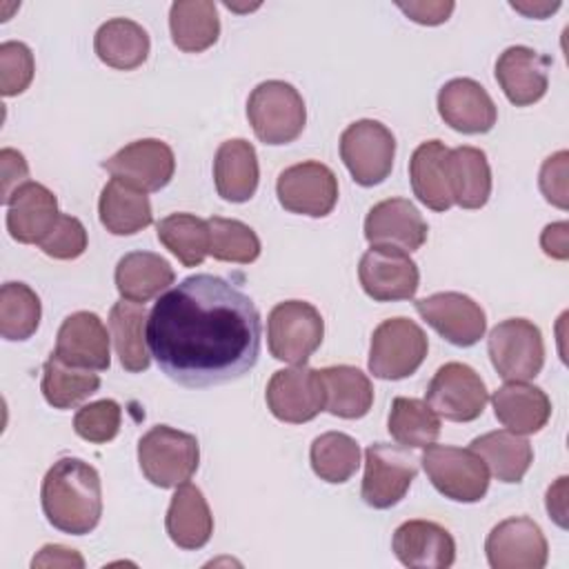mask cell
Returning <instances> with one entry per match:
<instances>
[{"instance_id": "6da1fadb", "label": "cell", "mask_w": 569, "mask_h": 569, "mask_svg": "<svg viewBox=\"0 0 569 569\" xmlns=\"http://www.w3.org/2000/svg\"><path fill=\"white\" fill-rule=\"evenodd\" d=\"M262 325L253 300L233 282L196 273L158 298L147 345L160 371L189 389L227 385L260 356Z\"/></svg>"}, {"instance_id": "7a4b0ae2", "label": "cell", "mask_w": 569, "mask_h": 569, "mask_svg": "<svg viewBox=\"0 0 569 569\" xmlns=\"http://www.w3.org/2000/svg\"><path fill=\"white\" fill-rule=\"evenodd\" d=\"M40 502L53 529L84 536L98 527L102 516L100 473L89 462L64 456L44 473Z\"/></svg>"}, {"instance_id": "3957f363", "label": "cell", "mask_w": 569, "mask_h": 569, "mask_svg": "<svg viewBox=\"0 0 569 569\" xmlns=\"http://www.w3.org/2000/svg\"><path fill=\"white\" fill-rule=\"evenodd\" d=\"M138 465L142 476L160 489L189 482L200 465L198 440L193 433L156 425L138 440Z\"/></svg>"}, {"instance_id": "277c9868", "label": "cell", "mask_w": 569, "mask_h": 569, "mask_svg": "<svg viewBox=\"0 0 569 569\" xmlns=\"http://www.w3.org/2000/svg\"><path fill=\"white\" fill-rule=\"evenodd\" d=\"M247 118L260 142L287 144L302 133L307 107L293 84L284 80H264L249 93Z\"/></svg>"}, {"instance_id": "5b68a950", "label": "cell", "mask_w": 569, "mask_h": 569, "mask_svg": "<svg viewBox=\"0 0 569 569\" xmlns=\"http://www.w3.org/2000/svg\"><path fill=\"white\" fill-rule=\"evenodd\" d=\"M420 462L436 491L453 502H478L489 489V469L473 449L433 442Z\"/></svg>"}, {"instance_id": "8992f818", "label": "cell", "mask_w": 569, "mask_h": 569, "mask_svg": "<svg viewBox=\"0 0 569 569\" xmlns=\"http://www.w3.org/2000/svg\"><path fill=\"white\" fill-rule=\"evenodd\" d=\"M325 320L307 300L278 302L267 318V345L276 360L307 365L322 345Z\"/></svg>"}, {"instance_id": "52a82bcc", "label": "cell", "mask_w": 569, "mask_h": 569, "mask_svg": "<svg viewBox=\"0 0 569 569\" xmlns=\"http://www.w3.org/2000/svg\"><path fill=\"white\" fill-rule=\"evenodd\" d=\"M429 351L427 333L409 318L382 320L369 345V371L380 380H402L418 371Z\"/></svg>"}, {"instance_id": "ba28073f", "label": "cell", "mask_w": 569, "mask_h": 569, "mask_svg": "<svg viewBox=\"0 0 569 569\" xmlns=\"http://www.w3.org/2000/svg\"><path fill=\"white\" fill-rule=\"evenodd\" d=\"M340 158L360 187L380 184L393 169L396 136L378 120H356L340 136Z\"/></svg>"}, {"instance_id": "9c48e42d", "label": "cell", "mask_w": 569, "mask_h": 569, "mask_svg": "<svg viewBox=\"0 0 569 569\" xmlns=\"http://www.w3.org/2000/svg\"><path fill=\"white\" fill-rule=\"evenodd\" d=\"M487 351L496 373L502 380H531L545 365V340L527 318H509L498 322L487 338Z\"/></svg>"}, {"instance_id": "30bf717a", "label": "cell", "mask_w": 569, "mask_h": 569, "mask_svg": "<svg viewBox=\"0 0 569 569\" xmlns=\"http://www.w3.org/2000/svg\"><path fill=\"white\" fill-rule=\"evenodd\" d=\"M418 473V460L402 445L373 442L365 449V476L360 496L373 509L396 507Z\"/></svg>"}, {"instance_id": "8fae6325", "label": "cell", "mask_w": 569, "mask_h": 569, "mask_svg": "<svg viewBox=\"0 0 569 569\" xmlns=\"http://www.w3.org/2000/svg\"><path fill=\"white\" fill-rule=\"evenodd\" d=\"M276 196L289 213L325 218L338 202V178L327 164L305 160L280 171Z\"/></svg>"}, {"instance_id": "7c38bea8", "label": "cell", "mask_w": 569, "mask_h": 569, "mask_svg": "<svg viewBox=\"0 0 569 569\" xmlns=\"http://www.w3.org/2000/svg\"><path fill=\"white\" fill-rule=\"evenodd\" d=\"M489 391L476 369L465 362L438 367L427 387L429 407L445 420L471 422L482 416Z\"/></svg>"}, {"instance_id": "4fadbf2b", "label": "cell", "mask_w": 569, "mask_h": 569, "mask_svg": "<svg viewBox=\"0 0 569 569\" xmlns=\"http://www.w3.org/2000/svg\"><path fill=\"white\" fill-rule=\"evenodd\" d=\"M362 291L376 302L409 300L420 284L418 264L407 251L389 244H371L358 264Z\"/></svg>"}, {"instance_id": "5bb4252c", "label": "cell", "mask_w": 569, "mask_h": 569, "mask_svg": "<svg viewBox=\"0 0 569 569\" xmlns=\"http://www.w3.org/2000/svg\"><path fill=\"white\" fill-rule=\"evenodd\" d=\"M264 400L273 418L302 425L325 411V389L318 369L307 365H293L278 369L267 382Z\"/></svg>"}, {"instance_id": "9a60e30c", "label": "cell", "mask_w": 569, "mask_h": 569, "mask_svg": "<svg viewBox=\"0 0 569 569\" xmlns=\"http://www.w3.org/2000/svg\"><path fill=\"white\" fill-rule=\"evenodd\" d=\"M111 178L144 193L164 189L176 171V156L164 140L142 138L124 144L102 162Z\"/></svg>"}, {"instance_id": "2e32d148", "label": "cell", "mask_w": 569, "mask_h": 569, "mask_svg": "<svg viewBox=\"0 0 569 569\" xmlns=\"http://www.w3.org/2000/svg\"><path fill=\"white\" fill-rule=\"evenodd\" d=\"M485 553L493 569H542L549 558V545L536 520L513 516L489 531Z\"/></svg>"}, {"instance_id": "e0dca14e", "label": "cell", "mask_w": 569, "mask_h": 569, "mask_svg": "<svg viewBox=\"0 0 569 569\" xmlns=\"http://www.w3.org/2000/svg\"><path fill=\"white\" fill-rule=\"evenodd\" d=\"M413 305L420 318L456 347H471L485 336V309L467 293L440 291L420 298Z\"/></svg>"}, {"instance_id": "ac0fdd59", "label": "cell", "mask_w": 569, "mask_h": 569, "mask_svg": "<svg viewBox=\"0 0 569 569\" xmlns=\"http://www.w3.org/2000/svg\"><path fill=\"white\" fill-rule=\"evenodd\" d=\"M429 236V227L416 204L407 198H387L373 204L365 218L369 244H389L407 253L418 251Z\"/></svg>"}, {"instance_id": "d6986e66", "label": "cell", "mask_w": 569, "mask_h": 569, "mask_svg": "<svg viewBox=\"0 0 569 569\" xmlns=\"http://www.w3.org/2000/svg\"><path fill=\"white\" fill-rule=\"evenodd\" d=\"M111 333L93 311H76L67 316L56 336L53 353L73 367L107 371L111 365L109 353Z\"/></svg>"}, {"instance_id": "ffe728a7", "label": "cell", "mask_w": 569, "mask_h": 569, "mask_svg": "<svg viewBox=\"0 0 569 569\" xmlns=\"http://www.w3.org/2000/svg\"><path fill=\"white\" fill-rule=\"evenodd\" d=\"M549 67V56H542L525 44H513L498 56L496 80L511 104L529 107L547 93Z\"/></svg>"}, {"instance_id": "44dd1931", "label": "cell", "mask_w": 569, "mask_h": 569, "mask_svg": "<svg viewBox=\"0 0 569 569\" xmlns=\"http://www.w3.org/2000/svg\"><path fill=\"white\" fill-rule=\"evenodd\" d=\"M438 113L453 131L487 133L498 120V109L487 89L473 78H453L438 91Z\"/></svg>"}, {"instance_id": "7402d4cb", "label": "cell", "mask_w": 569, "mask_h": 569, "mask_svg": "<svg viewBox=\"0 0 569 569\" xmlns=\"http://www.w3.org/2000/svg\"><path fill=\"white\" fill-rule=\"evenodd\" d=\"M391 549L405 567L447 569L456 560V540L433 520H407L393 531Z\"/></svg>"}, {"instance_id": "603a6c76", "label": "cell", "mask_w": 569, "mask_h": 569, "mask_svg": "<svg viewBox=\"0 0 569 569\" xmlns=\"http://www.w3.org/2000/svg\"><path fill=\"white\" fill-rule=\"evenodd\" d=\"M58 198L40 182H24L7 204V231L20 244H40L56 224Z\"/></svg>"}, {"instance_id": "cb8c5ba5", "label": "cell", "mask_w": 569, "mask_h": 569, "mask_svg": "<svg viewBox=\"0 0 569 569\" xmlns=\"http://www.w3.org/2000/svg\"><path fill=\"white\" fill-rule=\"evenodd\" d=\"M493 413L509 431L518 436L538 433L551 418L549 396L529 382L509 380L491 396Z\"/></svg>"}, {"instance_id": "d4e9b609", "label": "cell", "mask_w": 569, "mask_h": 569, "mask_svg": "<svg viewBox=\"0 0 569 569\" xmlns=\"http://www.w3.org/2000/svg\"><path fill=\"white\" fill-rule=\"evenodd\" d=\"M164 529L171 542L187 551L202 549L211 540L213 516L196 485L182 482L176 487L164 516Z\"/></svg>"}, {"instance_id": "484cf974", "label": "cell", "mask_w": 569, "mask_h": 569, "mask_svg": "<svg viewBox=\"0 0 569 569\" xmlns=\"http://www.w3.org/2000/svg\"><path fill=\"white\" fill-rule=\"evenodd\" d=\"M260 180L256 149L244 138L224 140L213 158L216 191L227 202H247L253 198Z\"/></svg>"}, {"instance_id": "4316f807", "label": "cell", "mask_w": 569, "mask_h": 569, "mask_svg": "<svg viewBox=\"0 0 569 569\" xmlns=\"http://www.w3.org/2000/svg\"><path fill=\"white\" fill-rule=\"evenodd\" d=\"M113 280L122 300L144 305L167 291L173 284L176 273L160 253L129 251L118 260Z\"/></svg>"}, {"instance_id": "83f0119b", "label": "cell", "mask_w": 569, "mask_h": 569, "mask_svg": "<svg viewBox=\"0 0 569 569\" xmlns=\"http://www.w3.org/2000/svg\"><path fill=\"white\" fill-rule=\"evenodd\" d=\"M93 49L100 62L111 69L131 71L147 62L151 51L149 33L129 18H111L102 22L93 36Z\"/></svg>"}, {"instance_id": "f1b7e54d", "label": "cell", "mask_w": 569, "mask_h": 569, "mask_svg": "<svg viewBox=\"0 0 569 569\" xmlns=\"http://www.w3.org/2000/svg\"><path fill=\"white\" fill-rule=\"evenodd\" d=\"M447 180L453 204L480 209L491 196V169L487 153L478 147H456L447 156Z\"/></svg>"}, {"instance_id": "f546056e", "label": "cell", "mask_w": 569, "mask_h": 569, "mask_svg": "<svg viewBox=\"0 0 569 569\" xmlns=\"http://www.w3.org/2000/svg\"><path fill=\"white\" fill-rule=\"evenodd\" d=\"M147 320L144 305L131 300H118L109 311V333L124 371L140 373L151 365V351L147 345Z\"/></svg>"}, {"instance_id": "4dcf8cb0", "label": "cell", "mask_w": 569, "mask_h": 569, "mask_svg": "<svg viewBox=\"0 0 569 569\" xmlns=\"http://www.w3.org/2000/svg\"><path fill=\"white\" fill-rule=\"evenodd\" d=\"M325 389V411L345 420H358L373 405V385L365 371L351 365L318 369Z\"/></svg>"}, {"instance_id": "1f68e13d", "label": "cell", "mask_w": 569, "mask_h": 569, "mask_svg": "<svg viewBox=\"0 0 569 569\" xmlns=\"http://www.w3.org/2000/svg\"><path fill=\"white\" fill-rule=\"evenodd\" d=\"M98 216L102 227L113 236H133L153 222L149 196L118 178H111L102 187Z\"/></svg>"}, {"instance_id": "d6a6232c", "label": "cell", "mask_w": 569, "mask_h": 569, "mask_svg": "<svg viewBox=\"0 0 569 569\" xmlns=\"http://www.w3.org/2000/svg\"><path fill=\"white\" fill-rule=\"evenodd\" d=\"M449 149L442 140H427L416 147L409 160V180L413 196L431 211H447L453 200L447 180Z\"/></svg>"}, {"instance_id": "836d02e7", "label": "cell", "mask_w": 569, "mask_h": 569, "mask_svg": "<svg viewBox=\"0 0 569 569\" xmlns=\"http://www.w3.org/2000/svg\"><path fill=\"white\" fill-rule=\"evenodd\" d=\"M473 449L487 465L489 473L507 485L520 482L533 462V449L527 438L509 431L496 429L471 440Z\"/></svg>"}, {"instance_id": "e575fe53", "label": "cell", "mask_w": 569, "mask_h": 569, "mask_svg": "<svg viewBox=\"0 0 569 569\" xmlns=\"http://www.w3.org/2000/svg\"><path fill=\"white\" fill-rule=\"evenodd\" d=\"M171 42L184 53H200L218 42L220 18L211 0H176L169 9Z\"/></svg>"}, {"instance_id": "d590c367", "label": "cell", "mask_w": 569, "mask_h": 569, "mask_svg": "<svg viewBox=\"0 0 569 569\" xmlns=\"http://www.w3.org/2000/svg\"><path fill=\"white\" fill-rule=\"evenodd\" d=\"M100 389V376L93 369H82L62 362L51 353L42 367L40 391L53 409H71Z\"/></svg>"}, {"instance_id": "8d00e7d4", "label": "cell", "mask_w": 569, "mask_h": 569, "mask_svg": "<svg viewBox=\"0 0 569 569\" xmlns=\"http://www.w3.org/2000/svg\"><path fill=\"white\" fill-rule=\"evenodd\" d=\"M387 429L398 445L407 449H425L440 436V416L427 400L398 396L391 402Z\"/></svg>"}, {"instance_id": "74e56055", "label": "cell", "mask_w": 569, "mask_h": 569, "mask_svg": "<svg viewBox=\"0 0 569 569\" xmlns=\"http://www.w3.org/2000/svg\"><path fill=\"white\" fill-rule=\"evenodd\" d=\"M160 244L169 249L184 267H198L209 256V222L193 213H171L156 227Z\"/></svg>"}, {"instance_id": "f35d334b", "label": "cell", "mask_w": 569, "mask_h": 569, "mask_svg": "<svg viewBox=\"0 0 569 569\" xmlns=\"http://www.w3.org/2000/svg\"><path fill=\"white\" fill-rule=\"evenodd\" d=\"M309 460L313 473L329 482H347L360 467V447L358 442L342 431H325L313 438L309 447Z\"/></svg>"}, {"instance_id": "ab89813d", "label": "cell", "mask_w": 569, "mask_h": 569, "mask_svg": "<svg viewBox=\"0 0 569 569\" xmlns=\"http://www.w3.org/2000/svg\"><path fill=\"white\" fill-rule=\"evenodd\" d=\"M42 318L38 293L24 282H4L0 289V336L4 340H29Z\"/></svg>"}, {"instance_id": "60d3db41", "label": "cell", "mask_w": 569, "mask_h": 569, "mask_svg": "<svg viewBox=\"0 0 569 569\" xmlns=\"http://www.w3.org/2000/svg\"><path fill=\"white\" fill-rule=\"evenodd\" d=\"M207 222L211 233L209 256L222 262H238V264H249L258 260L260 238L249 224L233 218H222V216H211Z\"/></svg>"}, {"instance_id": "b9f144b4", "label": "cell", "mask_w": 569, "mask_h": 569, "mask_svg": "<svg viewBox=\"0 0 569 569\" xmlns=\"http://www.w3.org/2000/svg\"><path fill=\"white\" fill-rule=\"evenodd\" d=\"M120 420H122L120 405L111 398H102L76 411L73 431L87 442L104 445L118 436Z\"/></svg>"}, {"instance_id": "7bdbcfd3", "label": "cell", "mask_w": 569, "mask_h": 569, "mask_svg": "<svg viewBox=\"0 0 569 569\" xmlns=\"http://www.w3.org/2000/svg\"><path fill=\"white\" fill-rule=\"evenodd\" d=\"M36 73V60L31 49L20 40H7L0 44V93L4 98L20 96L29 89Z\"/></svg>"}, {"instance_id": "ee69618b", "label": "cell", "mask_w": 569, "mask_h": 569, "mask_svg": "<svg viewBox=\"0 0 569 569\" xmlns=\"http://www.w3.org/2000/svg\"><path fill=\"white\" fill-rule=\"evenodd\" d=\"M89 236L84 224L69 213H60L51 231L40 240V251L56 260H76L87 251Z\"/></svg>"}, {"instance_id": "f6af8a7d", "label": "cell", "mask_w": 569, "mask_h": 569, "mask_svg": "<svg viewBox=\"0 0 569 569\" xmlns=\"http://www.w3.org/2000/svg\"><path fill=\"white\" fill-rule=\"evenodd\" d=\"M567 160L569 153L556 151L553 156H549L542 167H540V176H538V184L540 191L545 196L547 202H551L558 209H567L569 207V196H567Z\"/></svg>"}, {"instance_id": "bcb514c9", "label": "cell", "mask_w": 569, "mask_h": 569, "mask_svg": "<svg viewBox=\"0 0 569 569\" xmlns=\"http://www.w3.org/2000/svg\"><path fill=\"white\" fill-rule=\"evenodd\" d=\"M0 171H2V191H0V202L9 204L11 196L29 182V164L24 156L11 147H4L0 151Z\"/></svg>"}, {"instance_id": "7dc6e473", "label": "cell", "mask_w": 569, "mask_h": 569, "mask_svg": "<svg viewBox=\"0 0 569 569\" xmlns=\"http://www.w3.org/2000/svg\"><path fill=\"white\" fill-rule=\"evenodd\" d=\"M398 9L413 22L418 24H442L449 20L451 11L456 9V4L451 0L447 2H396Z\"/></svg>"}, {"instance_id": "c3c4849f", "label": "cell", "mask_w": 569, "mask_h": 569, "mask_svg": "<svg viewBox=\"0 0 569 569\" xmlns=\"http://www.w3.org/2000/svg\"><path fill=\"white\" fill-rule=\"evenodd\" d=\"M31 567H71V569H82L84 558L64 545H44L31 560Z\"/></svg>"}, {"instance_id": "681fc988", "label": "cell", "mask_w": 569, "mask_h": 569, "mask_svg": "<svg viewBox=\"0 0 569 569\" xmlns=\"http://www.w3.org/2000/svg\"><path fill=\"white\" fill-rule=\"evenodd\" d=\"M569 224L565 220L560 222H551L542 229L540 233V247L549 258L556 260H567L569 258Z\"/></svg>"}, {"instance_id": "f907efd6", "label": "cell", "mask_w": 569, "mask_h": 569, "mask_svg": "<svg viewBox=\"0 0 569 569\" xmlns=\"http://www.w3.org/2000/svg\"><path fill=\"white\" fill-rule=\"evenodd\" d=\"M547 511L562 529L567 527V476H560L547 489Z\"/></svg>"}, {"instance_id": "816d5d0a", "label": "cell", "mask_w": 569, "mask_h": 569, "mask_svg": "<svg viewBox=\"0 0 569 569\" xmlns=\"http://www.w3.org/2000/svg\"><path fill=\"white\" fill-rule=\"evenodd\" d=\"M511 7L516 9V11H520V13H525V16H529V18H538V20H542L545 16H549V13H553L558 7H560V2H511Z\"/></svg>"}]
</instances>
